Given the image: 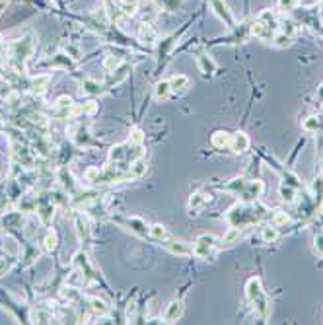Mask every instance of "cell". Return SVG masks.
Here are the masks:
<instances>
[{"mask_svg": "<svg viewBox=\"0 0 323 325\" xmlns=\"http://www.w3.org/2000/svg\"><path fill=\"white\" fill-rule=\"evenodd\" d=\"M267 214V209L261 207L257 200L255 202H237L232 209H228L226 213V222L230 226H237V228H246V226L257 224L263 216Z\"/></svg>", "mask_w": 323, "mask_h": 325, "instance_id": "6da1fadb", "label": "cell"}, {"mask_svg": "<svg viewBox=\"0 0 323 325\" xmlns=\"http://www.w3.org/2000/svg\"><path fill=\"white\" fill-rule=\"evenodd\" d=\"M216 248H218V238H216V236H212V234H200L199 238L195 239L193 253H195L197 257H200V259H212Z\"/></svg>", "mask_w": 323, "mask_h": 325, "instance_id": "7a4b0ae2", "label": "cell"}, {"mask_svg": "<svg viewBox=\"0 0 323 325\" xmlns=\"http://www.w3.org/2000/svg\"><path fill=\"white\" fill-rule=\"evenodd\" d=\"M113 222L123 224L127 230H131L133 234H137L140 238L148 236V226H146V222H144L142 218H138V216H131V218H115V216H113Z\"/></svg>", "mask_w": 323, "mask_h": 325, "instance_id": "3957f363", "label": "cell"}, {"mask_svg": "<svg viewBox=\"0 0 323 325\" xmlns=\"http://www.w3.org/2000/svg\"><path fill=\"white\" fill-rule=\"evenodd\" d=\"M246 296H248V300L251 302L253 306H255L257 302H261L263 298H267L259 276H251L248 282H246Z\"/></svg>", "mask_w": 323, "mask_h": 325, "instance_id": "277c9868", "label": "cell"}, {"mask_svg": "<svg viewBox=\"0 0 323 325\" xmlns=\"http://www.w3.org/2000/svg\"><path fill=\"white\" fill-rule=\"evenodd\" d=\"M263 187H265V185H263L261 179L248 181V185H246V189L239 193V197H241V200H244V202H255V200L261 197Z\"/></svg>", "mask_w": 323, "mask_h": 325, "instance_id": "5b68a950", "label": "cell"}, {"mask_svg": "<svg viewBox=\"0 0 323 325\" xmlns=\"http://www.w3.org/2000/svg\"><path fill=\"white\" fill-rule=\"evenodd\" d=\"M211 4H212V10H214L216 16H218L224 24H226V27L234 29V27H236V20H234V16H232V12H230V8L224 4L222 0H211Z\"/></svg>", "mask_w": 323, "mask_h": 325, "instance_id": "8992f818", "label": "cell"}, {"mask_svg": "<svg viewBox=\"0 0 323 325\" xmlns=\"http://www.w3.org/2000/svg\"><path fill=\"white\" fill-rule=\"evenodd\" d=\"M211 202V195H207L205 191H197L189 197V202H187V209H189V214H197V211L205 209L207 205Z\"/></svg>", "mask_w": 323, "mask_h": 325, "instance_id": "52a82bcc", "label": "cell"}, {"mask_svg": "<svg viewBox=\"0 0 323 325\" xmlns=\"http://www.w3.org/2000/svg\"><path fill=\"white\" fill-rule=\"evenodd\" d=\"M166 250L174 255H181V257H187V255H193V248L187 243V241H181V239H166L164 241Z\"/></svg>", "mask_w": 323, "mask_h": 325, "instance_id": "ba28073f", "label": "cell"}, {"mask_svg": "<svg viewBox=\"0 0 323 325\" xmlns=\"http://www.w3.org/2000/svg\"><path fill=\"white\" fill-rule=\"evenodd\" d=\"M249 148V137L246 133H241V131H237L232 135V140H230V150L234 152V154H241V152H246Z\"/></svg>", "mask_w": 323, "mask_h": 325, "instance_id": "9c48e42d", "label": "cell"}, {"mask_svg": "<svg viewBox=\"0 0 323 325\" xmlns=\"http://www.w3.org/2000/svg\"><path fill=\"white\" fill-rule=\"evenodd\" d=\"M241 236H244V230H241V228H237V226H230V230L224 234L222 238L218 239V246H220V248H230V246L237 243Z\"/></svg>", "mask_w": 323, "mask_h": 325, "instance_id": "30bf717a", "label": "cell"}, {"mask_svg": "<svg viewBox=\"0 0 323 325\" xmlns=\"http://www.w3.org/2000/svg\"><path fill=\"white\" fill-rule=\"evenodd\" d=\"M181 313H183V300H174L168 306L166 313H164V321L166 323H174L181 317Z\"/></svg>", "mask_w": 323, "mask_h": 325, "instance_id": "8fae6325", "label": "cell"}, {"mask_svg": "<svg viewBox=\"0 0 323 325\" xmlns=\"http://www.w3.org/2000/svg\"><path fill=\"white\" fill-rule=\"evenodd\" d=\"M230 140H232V135L226 133V131H216L211 137V144L218 150H224V148H230Z\"/></svg>", "mask_w": 323, "mask_h": 325, "instance_id": "7c38bea8", "label": "cell"}, {"mask_svg": "<svg viewBox=\"0 0 323 325\" xmlns=\"http://www.w3.org/2000/svg\"><path fill=\"white\" fill-rule=\"evenodd\" d=\"M197 64H199L203 74H212V72L216 70L214 59H212L211 55H207V53H199V55H197Z\"/></svg>", "mask_w": 323, "mask_h": 325, "instance_id": "4fadbf2b", "label": "cell"}, {"mask_svg": "<svg viewBox=\"0 0 323 325\" xmlns=\"http://www.w3.org/2000/svg\"><path fill=\"white\" fill-rule=\"evenodd\" d=\"M302 127L306 133H323V115H310Z\"/></svg>", "mask_w": 323, "mask_h": 325, "instance_id": "5bb4252c", "label": "cell"}, {"mask_svg": "<svg viewBox=\"0 0 323 325\" xmlns=\"http://www.w3.org/2000/svg\"><path fill=\"white\" fill-rule=\"evenodd\" d=\"M311 197H313V207L317 209L323 202V175L313 179V183H311Z\"/></svg>", "mask_w": 323, "mask_h": 325, "instance_id": "9a60e30c", "label": "cell"}, {"mask_svg": "<svg viewBox=\"0 0 323 325\" xmlns=\"http://www.w3.org/2000/svg\"><path fill=\"white\" fill-rule=\"evenodd\" d=\"M170 86H172L174 94H185L187 90H189V78L185 74H177L170 80Z\"/></svg>", "mask_w": 323, "mask_h": 325, "instance_id": "2e32d148", "label": "cell"}, {"mask_svg": "<svg viewBox=\"0 0 323 325\" xmlns=\"http://www.w3.org/2000/svg\"><path fill=\"white\" fill-rule=\"evenodd\" d=\"M148 236L150 238H154L156 241H166V239H170L172 236H170V232L164 228L162 224H152V226H148Z\"/></svg>", "mask_w": 323, "mask_h": 325, "instance_id": "e0dca14e", "label": "cell"}, {"mask_svg": "<svg viewBox=\"0 0 323 325\" xmlns=\"http://www.w3.org/2000/svg\"><path fill=\"white\" fill-rule=\"evenodd\" d=\"M172 94H174V92H172V86H170V80H160V82L156 84V88H154L156 100H168Z\"/></svg>", "mask_w": 323, "mask_h": 325, "instance_id": "ac0fdd59", "label": "cell"}, {"mask_svg": "<svg viewBox=\"0 0 323 325\" xmlns=\"http://www.w3.org/2000/svg\"><path fill=\"white\" fill-rule=\"evenodd\" d=\"M278 236H280V234H278V226L267 224L261 228V238L265 243H274V241L278 239Z\"/></svg>", "mask_w": 323, "mask_h": 325, "instance_id": "d6986e66", "label": "cell"}, {"mask_svg": "<svg viewBox=\"0 0 323 325\" xmlns=\"http://www.w3.org/2000/svg\"><path fill=\"white\" fill-rule=\"evenodd\" d=\"M294 43V37L292 35H286L282 31H276L273 37V45L274 47H278V49H286V47H290Z\"/></svg>", "mask_w": 323, "mask_h": 325, "instance_id": "ffe728a7", "label": "cell"}, {"mask_svg": "<svg viewBox=\"0 0 323 325\" xmlns=\"http://www.w3.org/2000/svg\"><path fill=\"white\" fill-rule=\"evenodd\" d=\"M296 195H298V189L296 187L286 185V183L280 185V197H282L285 202H294V200H296Z\"/></svg>", "mask_w": 323, "mask_h": 325, "instance_id": "44dd1931", "label": "cell"}, {"mask_svg": "<svg viewBox=\"0 0 323 325\" xmlns=\"http://www.w3.org/2000/svg\"><path fill=\"white\" fill-rule=\"evenodd\" d=\"M290 222V216L286 213H282V211H274V214L271 216V224L274 226H285Z\"/></svg>", "mask_w": 323, "mask_h": 325, "instance_id": "7402d4cb", "label": "cell"}, {"mask_svg": "<svg viewBox=\"0 0 323 325\" xmlns=\"http://www.w3.org/2000/svg\"><path fill=\"white\" fill-rule=\"evenodd\" d=\"M131 177H142V175L146 174V164L142 162V160H137V162L131 166Z\"/></svg>", "mask_w": 323, "mask_h": 325, "instance_id": "603a6c76", "label": "cell"}, {"mask_svg": "<svg viewBox=\"0 0 323 325\" xmlns=\"http://www.w3.org/2000/svg\"><path fill=\"white\" fill-rule=\"evenodd\" d=\"M140 37L146 39L148 43H154V39H156V35H154V29H152L148 24H142V25H140Z\"/></svg>", "mask_w": 323, "mask_h": 325, "instance_id": "cb8c5ba5", "label": "cell"}, {"mask_svg": "<svg viewBox=\"0 0 323 325\" xmlns=\"http://www.w3.org/2000/svg\"><path fill=\"white\" fill-rule=\"evenodd\" d=\"M131 144H142L144 142V135H142V131L140 129H133L131 131V140H129Z\"/></svg>", "mask_w": 323, "mask_h": 325, "instance_id": "d4e9b609", "label": "cell"}, {"mask_svg": "<svg viewBox=\"0 0 323 325\" xmlns=\"http://www.w3.org/2000/svg\"><path fill=\"white\" fill-rule=\"evenodd\" d=\"M296 4H298V0H278V8L280 10H294L296 8Z\"/></svg>", "mask_w": 323, "mask_h": 325, "instance_id": "484cf974", "label": "cell"}, {"mask_svg": "<svg viewBox=\"0 0 323 325\" xmlns=\"http://www.w3.org/2000/svg\"><path fill=\"white\" fill-rule=\"evenodd\" d=\"M313 248L317 251V255H321L323 257V234H315V238H313Z\"/></svg>", "mask_w": 323, "mask_h": 325, "instance_id": "4316f807", "label": "cell"}, {"mask_svg": "<svg viewBox=\"0 0 323 325\" xmlns=\"http://www.w3.org/2000/svg\"><path fill=\"white\" fill-rule=\"evenodd\" d=\"M55 246H57V234H55V232H49L47 238H45V248H47V250H55Z\"/></svg>", "mask_w": 323, "mask_h": 325, "instance_id": "83f0119b", "label": "cell"}, {"mask_svg": "<svg viewBox=\"0 0 323 325\" xmlns=\"http://www.w3.org/2000/svg\"><path fill=\"white\" fill-rule=\"evenodd\" d=\"M119 63H121V61H119V59H115V57H107V59H105V68H107V70H113V68H115V66H119Z\"/></svg>", "mask_w": 323, "mask_h": 325, "instance_id": "f1b7e54d", "label": "cell"}, {"mask_svg": "<svg viewBox=\"0 0 323 325\" xmlns=\"http://www.w3.org/2000/svg\"><path fill=\"white\" fill-rule=\"evenodd\" d=\"M92 308L100 313H103L105 310H107V308H105V304H103L101 300H98V298H94V300H92Z\"/></svg>", "mask_w": 323, "mask_h": 325, "instance_id": "f546056e", "label": "cell"}, {"mask_svg": "<svg viewBox=\"0 0 323 325\" xmlns=\"http://www.w3.org/2000/svg\"><path fill=\"white\" fill-rule=\"evenodd\" d=\"M57 103H59L61 107H72V100H70L68 96H61V98L57 100Z\"/></svg>", "mask_w": 323, "mask_h": 325, "instance_id": "4dcf8cb0", "label": "cell"}, {"mask_svg": "<svg viewBox=\"0 0 323 325\" xmlns=\"http://www.w3.org/2000/svg\"><path fill=\"white\" fill-rule=\"evenodd\" d=\"M82 107H84V111L86 113H96V109H98V105H96L94 101H88L86 105H82Z\"/></svg>", "mask_w": 323, "mask_h": 325, "instance_id": "1f68e13d", "label": "cell"}, {"mask_svg": "<svg viewBox=\"0 0 323 325\" xmlns=\"http://www.w3.org/2000/svg\"><path fill=\"white\" fill-rule=\"evenodd\" d=\"M8 265H10V263H6V259H0V275H2V273L8 269Z\"/></svg>", "mask_w": 323, "mask_h": 325, "instance_id": "d6a6232c", "label": "cell"}, {"mask_svg": "<svg viewBox=\"0 0 323 325\" xmlns=\"http://www.w3.org/2000/svg\"><path fill=\"white\" fill-rule=\"evenodd\" d=\"M317 101H319V105L323 103V84L317 88Z\"/></svg>", "mask_w": 323, "mask_h": 325, "instance_id": "836d02e7", "label": "cell"}]
</instances>
